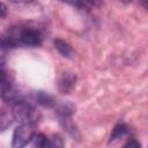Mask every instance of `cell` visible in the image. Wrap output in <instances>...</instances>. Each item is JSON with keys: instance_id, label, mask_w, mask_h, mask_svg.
I'll return each mask as SVG.
<instances>
[{"instance_id": "obj_1", "label": "cell", "mask_w": 148, "mask_h": 148, "mask_svg": "<svg viewBox=\"0 0 148 148\" xmlns=\"http://www.w3.org/2000/svg\"><path fill=\"white\" fill-rule=\"evenodd\" d=\"M12 116L20 124H28V125H34L39 118V113L37 112V110L30 103L24 102L23 99L13 104Z\"/></svg>"}, {"instance_id": "obj_2", "label": "cell", "mask_w": 148, "mask_h": 148, "mask_svg": "<svg viewBox=\"0 0 148 148\" xmlns=\"http://www.w3.org/2000/svg\"><path fill=\"white\" fill-rule=\"evenodd\" d=\"M35 134L34 125L21 124L14 130L13 138H12V147L13 148H23L25 147L32 139Z\"/></svg>"}, {"instance_id": "obj_3", "label": "cell", "mask_w": 148, "mask_h": 148, "mask_svg": "<svg viewBox=\"0 0 148 148\" xmlns=\"http://www.w3.org/2000/svg\"><path fill=\"white\" fill-rule=\"evenodd\" d=\"M17 40L20 44H23L27 46H38L42 44L43 36L37 29L24 28L20 31L17 36Z\"/></svg>"}, {"instance_id": "obj_4", "label": "cell", "mask_w": 148, "mask_h": 148, "mask_svg": "<svg viewBox=\"0 0 148 148\" xmlns=\"http://www.w3.org/2000/svg\"><path fill=\"white\" fill-rule=\"evenodd\" d=\"M1 97L5 102L7 103H12V104H15L20 101H22V95L21 92L15 89L13 86L10 84H7L5 88L1 89Z\"/></svg>"}, {"instance_id": "obj_5", "label": "cell", "mask_w": 148, "mask_h": 148, "mask_svg": "<svg viewBox=\"0 0 148 148\" xmlns=\"http://www.w3.org/2000/svg\"><path fill=\"white\" fill-rule=\"evenodd\" d=\"M75 81H76V77L73 73H64L58 83L59 90L64 94H69L75 86Z\"/></svg>"}, {"instance_id": "obj_6", "label": "cell", "mask_w": 148, "mask_h": 148, "mask_svg": "<svg viewBox=\"0 0 148 148\" xmlns=\"http://www.w3.org/2000/svg\"><path fill=\"white\" fill-rule=\"evenodd\" d=\"M54 44V47L58 50V52L62 56V57H66V58H73L74 57V51L73 49L71 47V45L68 43H66L65 40L62 39H54L53 42Z\"/></svg>"}, {"instance_id": "obj_7", "label": "cell", "mask_w": 148, "mask_h": 148, "mask_svg": "<svg viewBox=\"0 0 148 148\" xmlns=\"http://www.w3.org/2000/svg\"><path fill=\"white\" fill-rule=\"evenodd\" d=\"M30 142L32 148H51V141L43 133H35Z\"/></svg>"}, {"instance_id": "obj_8", "label": "cell", "mask_w": 148, "mask_h": 148, "mask_svg": "<svg viewBox=\"0 0 148 148\" xmlns=\"http://www.w3.org/2000/svg\"><path fill=\"white\" fill-rule=\"evenodd\" d=\"M17 44L20 43L16 38L8 35H0V51H6L12 47H16Z\"/></svg>"}, {"instance_id": "obj_9", "label": "cell", "mask_w": 148, "mask_h": 148, "mask_svg": "<svg viewBox=\"0 0 148 148\" xmlns=\"http://www.w3.org/2000/svg\"><path fill=\"white\" fill-rule=\"evenodd\" d=\"M127 133V126L125 124H118L113 127L111 135H110V142H113L120 138H123Z\"/></svg>"}, {"instance_id": "obj_10", "label": "cell", "mask_w": 148, "mask_h": 148, "mask_svg": "<svg viewBox=\"0 0 148 148\" xmlns=\"http://www.w3.org/2000/svg\"><path fill=\"white\" fill-rule=\"evenodd\" d=\"M7 84H9V83H8V76H7V73H6L5 68H3V66L0 65V88L2 89V88H5Z\"/></svg>"}, {"instance_id": "obj_11", "label": "cell", "mask_w": 148, "mask_h": 148, "mask_svg": "<svg viewBox=\"0 0 148 148\" xmlns=\"http://www.w3.org/2000/svg\"><path fill=\"white\" fill-rule=\"evenodd\" d=\"M124 148H141V143L134 139H131L126 142V145L124 146Z\"/></svg>"}, {"instance_id": "obj_12", "label": "cell", "mask_w": 148, "mask_h": 148, "mask_svg": "<svg viewBox=\"0 0 148 148\" xmlns=\"http://www.w3.org/2000/svg\"><path fill=\"white\" fill-rule=\"evenodd\" d=\"M7 12H8V9H7V6H6L3 2H0V18H3V17H6V15H7Z\"/></svg>"}]
</instances>
